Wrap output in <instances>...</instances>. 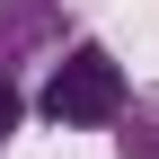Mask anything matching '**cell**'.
<instances>
[{
  "instance_id": "cell-1",
  "label": "cell",
  "mask_w": 159,
  "mask_h": 159,
  "mask_svg": "<svg viewBox=\"0 0 159 159\" xmlns=\"http://www.w3.org/2000/svg\"><path fill=\"white\" fill-rule=\"evenodd\" d=\"M133 106V80H124V62H115L106 44H62L44 62V89H35V115H44L53 133H97V124H115V115Z\"/></svg>"
},
{
  "instance_id": "cell-2",
  "label": "cell",
  "mask_w": 159,
  "mask_h": 159,
  "mask_svg": "<svg viewBox=\"0 0 159 159\" xmlns=\"http://www.w3.org/2000/svg\"><path fill=\"white\" fill-rule=\"evenodd\" d=\"M62 44H80L71 0H0V71H9V80L44 71Z\"/></svg>"
},
{
  "instance_id": "cell-3",
  "label": "cell",
  "mask_w": 159,
  "mask_h": 159,
  "mask_svg": "<svg viewBox=\"0 0 159 159\" xmlns=\"http://www.w3.org/2000/svg\"><path fill=\"white\" fill-rule=\"evenodd\" d=\"M115 159H159V89H133V106L115 115Z\"/></svg>"
},
{
  "instance_id": "cell-4",
  "label": "cell",
  "mask_w": 159,
  "mask_h": 159,
  "mask_svg": "<svg viewBox=\"0 0 159 159\" xmlns=\"http://www.w3.org/2000/svg\"><path fill=\"white\" fill-rule=\"evenodd\" d=\"M18 115H27V97H18V80L0 71V150H9V133H18Z\"/></svg>"
}]
</instances>
